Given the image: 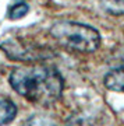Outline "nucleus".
Instances as JSON below:
<instances>
[{"label":"nucleus","mask_w":124,"mask_h":126,"mask_svg":"<svg viewBox=\"0 0 124 126\" xmlns=\"http://www.w3.org/2000/svg\"><path fill=\"white\" fill-rule=\"evenodd\" d=\"M10 86L28 101L49 107L60 99L64 90V80L53 66L32 63L14 69L10 74Z\"/></svg>","instance_id":"nucleus-1"},{"label":"nucleus","mask_w":124,"mask_h":126,"mask_svg":"<svg viewBox=\"0 0 124 126\" xmlns=\"http://www.w3.org/2000/svg\"><path fill=\"white\" fill-rule=\"evenodd\" d=\"M49 32L60 46L80 53L95 52L102 41L98 30L75 21H57L50 27Z\"/></svg>","instance_id":"nucleus-2"},{"label":"nucleus","mask_w":124,"mask_h":126,"mask_svg":"<svg viewBox=\"0 0 124 126\" xmlns=\"http://www.w3.org/2000/svg\"><path fill=\"white\" fill-rule=\"evenodd\" d=\"M0 49L6 53V56L11 60H24V62H34L39 59V49H32V46L27 45L20 39H9L0 45Z\"/></svg>","instance_id":"nucleus-3"},{"label":"nucleus","mask_w":124,"mask_h":126,"mask_svg":"<svg viewBox=\"0 0 124 126\" xmlns=\"http://www.w3.org/2000/svg\"><path fill=\"white\" fill-rule=\"evenodd\" d=\"M103 84L107 90L124 93V66L110 70L103 79Z\"/></svg>","instance_id":"nucleus-4"},{"label":"nucleus","mask_w":124,"mask_h":126,"mask_svg":"<svg viewBox=\"0 0 124 126\" xmlns=\"http://www.w3.org/2000/svg\"><path fill=\"white\" fill-rule=\"evenodd\" d=\"M17 116V105L10 98L0 99V126H6Z\"/></svg>","instance_id":"nucleus-5"},{"label":"nucleus","mask_w":124,"mask_h":126,"mask_svg":"<svg viewBox=\"0 0 124 126\" xmlns=\"http://www.w3.org/2000/svg\"><path fill=\"white\" fill-rule=\"evenodd\" d=\"M22 126H57V123L49 116L32 115L22 123Z\"/></svg>","instance_id":"nucleus-6"},{"label":"nucleus","mask_w":124,"mask_h":126,"mask_svg":"<svg viewBox=\"0 0 124 126\" xmlns=\"http://www.w3.org/2000/svg\"><path fill=\"white\" fill-rule=\"evenodd\" d=\"M29 11V6L24 1L15 3V4L9 10V18L10 20H20V18L25 17Z\"/></svg>","instance_id":"nucleus-7"},{"label":"nucleus","mask_w":124,"mask_h":126,"mask_svg":"<svg viewBox=\"0 0 124 126\" xmlns=\"http://www.w3.org/2000/svg\"><path fill=\"white\" fill-rule=\"evenodd\" d=\"M107 1H109V3H113L114 6H120V7L123 6L124 7V0H107Z\"/></svg>","instance_id":"nucleus-8"}]
</instances>
